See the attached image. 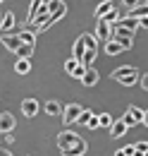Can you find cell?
Returning <instances> with one entry per match:
<instances>
[{
    "instance_id": "1",
    "label": "cell",
    "mask_w": 148,
    "mask_h": 156,
    "mask_svg": "<svg viewBox=\"0 0 148 156\" xmlns=\"http://www.w3.org/2000/svg\"><path fill=\"white\" fill-rule=\"evenodd\" d=\"M65 15H67V5H65V2H62V5H60V7H57L55 12H50V15H48V17H45V22H43V24H41V27H38L36 31H45V29H48V27H50V24H55V22L60 20V17H65Z\"/></svg>"
},
{
    "instance_id": "2",
    "label": "cell",
    "mask_w": 148,
    "mask_h": 156,
    "mask_svg": "<svg viewBox=\"0 0 148 156\" xmlns=\"http://www.w3.org/2000/svg\"><path fill=\"white\" fill-rule=\"evenodd\" d=\"M38 111H41V103L36 98H24L22 101V115L24 118H36Z\"/></svg>"
},
{
    "instance_id": "3",
    "label": "cell",
    "mask_w": 148,
    "mask_h": 156,
    "mask_svg": "<svg viewBox=\"0 0 148 156\" xmlns=\"http://www.w3.org/2000/svg\"><path fill=\"white\" fill-rule=\"evenodd\" d=\"M79 113H81V106H79V103H67V106L62 108V120H65L67 125H72V122H76Z\"/></svg>"
},
{
    "instance_id": "4",
    "label": "cell",
    "mask_w": 148,
    "mask_h": 156,
    "mask_svg": "<svg viewBox=\"0 0 148 156\" xmlns=\"http://www.w3.org/2000/svg\"><path fill=\"white\" fill-rule=\"evenodd\" d=\"M98 41H110V36H112V27L108 24L105 20H98L96 22V34H93Z\"/></svg>"
},
{
    "instance_id": "5",
    "label": "cell",
    "mask_w": 148,
    "mask_h": 156,
    "mask_svg": "<svg viewBox=\"0 0 148 156\" xmlns=\"http://www.w3.org/2000/svg\"><path fill=\"white\" fill-rule=\"evenodd\" d=\"M86 149H89V147H86V142H84V139H79L76 144L65 147V149H60V151H62V156H84V154H86Z\"/></svg>"
},
{
    "instance_id": "6",
    "label": "cell",
    "mask_w": 148,
    "mask_h": 156,
    "mask_svg": "<svg viewBox=\"0 0 148 156\" xmlns=\"http://www.w3.org/2000/svg\"><path fill=\"white\" fill-rule=\"evenodd\" d=\"M15 125H17V120H15L12 113H7V111L0 113V132H2V135H5V132H12Z\"/></svg>"
},
{
    "instance_id": "7",
    "label": "cell",
    "mask_w": 148,
    "mask_h": 156,
    "mask_svg": "<svg viewBox=\"0 0 148 156\" xmlns=\"http://www.w3.org/2000/svg\"><path fill=\"white\" fill-rule=\"evenodd\" d=\"M79 139H81V137L76 135V132H69V130H67V132H60V137H57V147H60V149L72 147V144H76Z\"/></svg>"
},
{
    "instance_id": "8",
    "label": "cell",
    "mask_w": 148,
    "mask_h": 156,
    "mask_svg": "<svg viewBox=\"0 0 148 156\" xmlns=\"http://www.w3.org/2000/svg\"><path fill=\"white\" fill-rule=\"evenodd\" d=\"M112 7H117V0H103V2H100V5L96 7V12H93V17H96V20H103V17H105V15L110 12Z\"/></svg>"
},
{
    "instance_id": "9",
    "label": "cell",
    "mask_w": 148,
    "mask_h": 156,
    "mask_svg": "<svg viewBox=\"0 0 148 156\" xmlns=\"http://www.w3.org/2000/svg\"><path fill=\"white\" fill-rule=\"evenodd\" d=\"M2 46L7 48V51H12V53H17V48L22 46V41H19V36L17 34H2Z\"/></svg>"
},
{
    "instance_id": "10",
    "label": "cell",
    "mask_w": 148,
    "mask_h": 156,
    "mask_svg": "<svg viewBox=\"0 0 148 156\" xmlns=\"http://www.w3.org/2000/svg\"><path fill=\"white\" fill-rule=\"evenodd\" d=\"M127 125H124V120L122 118H117V120H112V125H110V135L115 137V139H119V137H124L127 135Z\"/></svg>"
},
{
    "instance_id": "11",
    "label": "cell",
    "mask_w": 148,
    "mask_h": 156,
    "mask_svg": "<svg viewBox=\"0 0 148 156\" xmlns=\"http://www.w3.org/2000/svg\"><path fill=\"white\" fill-rule=\"evenodd\" d=\"M98 79H100L98 70L86 67V72H84V77H81V84H84V87H96V84H98Z\"/></svg>"
},
{
    "instance_id": "12",
    "label": "cell",
    "mask_w": 148,
    "mask_h": 156,
    "mask_svg": "<svg viewBox=\"0 0 148 156\" xmlns=\"http://www.w3.org/2000/svg\"><path fill=\"white\" fill-rule=\"evenodd\" d=\"M129 75H139V70L134 65H122V67H117L112 72V79H122V77H129Z\"/></svg>"
},
{
    "instance_id": "13",
    "label": "cell",
    "mask_w": 148,
    "mask_h": 156,
    "mask_svg": "<svg viewBox=\"0 0 148 156\" xmlns=\"http://www.w3.org/2000/svg\"><path fill=\"white\" fill-rule=\"evenodd\" d=\"M62 108H65V106H62L60 101H53V98H50V101H45V106H43V111H45L48 115H60V113H62Z\"/></svg>"
},
{
    "instance_id": "14",
    "label": "cell",
    "mask_w": 148,
    "mask_h": 156,
    "mask_svg": "<svg viewBox=\"0 0 148 156\" xmlns=\"http://www.w3.org/2000/svg\"><path fill=\"white\" fill-rule=\"evenodd\" d=\"M34 48H36V46H31V43H22V46L17 48V58H19V60H31Z\"/></svg>"
},
{
    "instance_id": "15",
    "label": "cell",
    "mask_w": 148,
    "mask_h": 156,
    "mask_svg": "<svg viewBox=\"0 0 148 156\" xmlns=\"http://www.w3.org/2000/svg\"><path fill=\"white\" fill-rule=\"evenodd\" d=\"M0 29H2L5 34H10V31L15 29V12H5V17L0 22Z\"/></svg>"
},
{
    "instance_id": "16",
    "label": "cell",
    "mask_w": 148,
    "mask_h": 156,
    "mask_svg": "<svg viewBox=\"0 0 148 156\" xmlns=\"http://www.w3.org/2000/svg\"><path fill=\"white\" fill-rule=\"evenodd\" d=\"M117 27H124V29H129V31H136L139 29V20H134V17H119V22H117Z\"/></svg>"
},
{
    "instance_id": "17",
    "label": "cell",
    "mask_w": 148,
    "mask_h": 156,
    "mask_svg": "<svg viewBox=\"0 0 148 156\" xmlns=\"http://www.w3.org/2000/svg\"><path fill=\"white\" fill-rule=\"evenodd\" d=\"M146 15H148V5L146 2H139L136 7L129 10V17H134V20H141V17H146Z\"/></svg>"
},
{
    "instance_id": "18",
    "label": "cell",
    "mask_w": 148,
    "mask_h": 156,
    "mask_svg": "<svg viewBox=\"0 0 148 156\" xmlns=\"http://www.w3.org/2000/svg\"><path fill=\"white\" fill-rule=\"evenodd\" d=\"M17 36L22 43H31V46H36V34L34 31H29V29H22V31H17Z\"/></svg>"
},
{
    "instance_id": "19",
    "label": "cell",
    "mask_w": 148,
    "mask_h": 156,
    "mask_svg": "<svg viewBox=\"0 0 148 156\" xmlns=\"http://www.w3.org/2000/svg\"><path fill=\"white\" fill-rule=\"evenodd\" d=\"M43 2H45V0H31V5H29V15H26V22H29V24L34 22V17H36V12H38V7H41Z\"/></svg>"
},
{
    "instance_id": "20",
    "label": "cell",
    "mask_w": 148,
    "mask_h": 156,
    "mask_svg": "<svg viewBox=\"0 0 148 156\" xmlns=\"http://www.w3.org/2000/svg\"><path fill=\"white\" fill-rule=\"evenodd\" d=\"M79 39L84 41V46H86L89 51H98V43H96V36H93V34H81Z\"/></svg>"
},
{
    "instance_id": "21",
    "label": "cell",
    "mask_w": 148,
    "mask_h": 156,
    "mask_svg": "<svg viewBox=\"0 0 148 156\" xmlns=\"http://www.w3.org/2000/svg\"><path fill=\"white\" fill-rule=\"evenodd\" d=\"M29 70H31V60H17L15 62V72L17 75H26Z\"/></svg>"
},
{
    "instance_id": "22",
    "label": "cell",
    "mask_w": 148,
    "mask_h": 156,
    "mask_svg": "<svg viewBox=\"0 0 148 156\" xmlns=\"http://www.w3.org/2000/svg\"><path fill=\"white\" fill-rule=\"evenodd\" d=\"M105 53L108 55H117V53H122V46L117 43V41H105Z\"/></svg>"
},
{
    "instance_id": "23",
    "label": "cell",
    "mask_w": 148,
    "mask_h": 156,
    "mask_svg": "<svg viewBox=\"0 0 148 156\" xmlns=\"http://www.w3.org/2000/svg\"><path fill=\"white\" fill-rule=\"evenodd\" d=\"M84 51H86L84 41L76 39V41H74V60H79V62H81V58H84Z\"/></svg>"
},
{
    "instance_id": "24",
    "label": "cell",
    "mask_w": 148,
    "mask_h": 156,
    "mask_svg": "<svg viewBox=\"0 0 148 156\" xmlns=\"http://www.w3.org/2000/svg\"><path fill=\"white\" fill-rule=\"evenodd\" d=\"M91 118H93V111H91V108H81V113H79V118H76V122H79V125H86Z\"/></svg>"
},
{
    "instance_id": "25",
    "label": "cell",
    "mask_w": 148,
    "mask_h": 156,
    "mask_svg": "<svg viewBox=\"0 0 148 156\" xmlns=\"http://www.w3.org/2000/svg\"><path fill=\"white\" fill-rule=\"evenodd\" d=\"M96 118H98V127H110L112 120H115L110 113H100V115H96Z\"/></svg>"
},
{
    "instance_id": "26",
    "label": "cell",
    "mask_w": 148,
    "mask_h": 156,
    "mask_svg": "<svg viewBox=\"0 0 148 156\" xmlns=\"http://www.w3.org/2000/svg\"><path fill=\"white\" fill-rule=\"evenodd\" d=\"M127 113H129V115L134 118L136 122H141V118H143V111H141L139 106H129V108H127Z\"/></svg>"
},
{
    "instance_id": "27",
    "label": "cell",
    "mask_w": 148,
    "mask_h": 156,
    "mask_svg": "<svg viewBox=\"0 0 148 156\" xmlns=\"http://www.w3.org/2000/svg\"><path fill=\"white\" fill-rule=\"evenodd\" d=\"M96 55H98V51H89V48H86V51H84V58H81V62L89 67L93 60H96Z\"/></svg>"
},
{
    "instance_id": "28",
    "label": "cell",
    "mask_w": 148,
    "mask_h": 156,
    "mask_svg": "<svg viewBox=\"0 0 148 156\" xmlns=\"http://www.w3.org/2000/svg\"><path fill=\"white\" fill-rule=\"evenodd\" d=\"M103 20L108 22V24H112V22H115V20L119 22V12H117V7H112V10H110V12H108V15H105V17H103Z\"/></svg>"
},
{
    "instance_id": "29",
    "label": "cell",
    "mask_w": 148,
    "mask_h": 156,
    "mask_svg": "<svg viewBox=\"0 0 148 156\" xmlns=\"http://www.w3.org/2000/svg\"><path fill=\"white\" fill-rule=\"evenodd\" d=\"M136 79H139V75H129V77L117 79V82H119V84H124V87H134V84H136Z\"/></svg>"
},
{
    "instance_id": "30",
    "label": "cell",
    "mask_w": 148,
    "mask_h": 156,
    "mask_svg": "<svg viewBox=\"0 0 148 156\" xmlns=\"http://www.w3.org/2000/svg\"><path fill=\"white\" fill-rule=\"evenodd\" d=\"M76 65H79V60L69 58V60H67V62H65V72H67V75H72L74 70H76Z\"/></svg>"
},
{
    "instance_id": "31",
    "label": "cell",
    "mask_w": 148,
    "mask_h": 156,
    "mask_svg": "<svg viewBox=\"0 0 148 156\" xmlns=\"http://www.w3.org/2000/svg\"><path fill=\"white\" fill-rule=\"evenodd\" d=\"M84 72H86V65H84V62H79V65H76V70L72 72V77L81 79V77H84Z\"/></svg>"
},
{
    "instance_id": "32",
    "label": "cell",
    "mask_w": 148,
    "mask_h": 156,
    "mask_svg": "<svg viewBox=\"0 0 148 156\" xmlns=\"http://www.w3.org/2000/svg\"><path fill=\"white\" fill-rule=\"evenodd\" d=\"M60 5H62V0H45V7H48V12H55Z\"/></svg>"
},
{
    "instance_id": "33",
    "label": "cell",
    "mask_w": 148,
    "mask_h": 156,
    "mask_svg": "<svg viewBox=\"0 0 148 156\" xmlns=\"http://www.w3.org/2000/svg\"><path fill=\"white\" fill-rule=\"evenodd\" d=\"M112 41H117V43L122 46V51H127V48H131V46H134V41H131V39H112Z\"/></svg>"
},
{
    "instance_id": "34",
    "label": "cell",
    "mask_w": 148,
    "mask_h": 156,
    "mask_svg": "<svg viewBox=\"0 0 148 156\" xmlns=\"http://www.w3.org/2000/svg\"><path fill=\"white\" fill-rule=\"evenodd\" d=\"M122 151H124V156H134V154H136V147H134V144H127Z\"/></svg>"
},
{
    "instance_id": "35",
    "label": "cell",
    "mask_w": 148,
    "mask_h": 156,
    "mask_svg": "<svg viewBox=\"0 0 148 156\" xmlns=\"http://www.w3.org/2000/svg\"><path fill=\"white\" fill-rule=\"evenodd\" d=\"M134 147H136V151H139V154H143V151L148 149V142H136Z\"/></svg>"
},
{
    "instance_id": "36",
    "label": "cell",
    "mask_w": 148,
    "mask_h": 156,
    "mask_svg": "<svg viewBox=\"0 0 148 156\" xmlns=\"http://www.w3.org/2000/svg\"><path fill=\"white\" fill-rule=\"evenodd\" d=\"M86 127H91V130H96V127H98V118L93 115L91 120H89V122H86Z\"/></svg>"
},
{
    "instance_id": "37",
    "label": "cell",
    "mask_w": 148,
    "mask_h": 156,
    "mask_svg": "<svg viewBox=\"0 0 148 156\" xmlns=\"http://www.w3.org/2000/svg\"><path fill=\"white\" fill-rule=\"evenodd\" d=\"M122 2H124V5H127V7H136V5H139V2H141V0H122Z\"/></svg>"
},
{
    "instance_id": "38",
    "label": "cell",
    "mask_w": 148,
    "mask_h": 156,
    "mask_svg": "<svg viewBox=\"0 0 148 156\" xmlns=\"http://www.w3.org/2000/svg\"><path fill=\"white\" fill-rule=\"evenodd\" d=\"M139 82H141V87H143V89L148 91V72H146V75H143L141 79H139Z\"/></svg>"
},
{
    "instance_id": "39",
    "label": "cell",
    "mask_w": 148,
    "mask_h": 156,
    "mask_svg": "<svg viewBox=\"0 0 148 156\" xmlns=\"http://www.w3.org/2000/svg\"><path fill=\"white\" fill-rule=\"evenodd\" d=\"M139 27H143V29H148V15H146V17H141V20H139Z\"/></svg>"
},
{
    "instance_id": "40",
    "label": "cell",
    "mask_w": 148,
    "mask_h": 156,
    "mask_svg": "<svg viewBox=\"0 0 148 156\" xmlns=\"http://www.w3.org/2000/svg\"><path fill=\"white\" fill-rule=\"evenodd\" d=\"M5 142H7V144H12V142H15V137H12V132H5Z\"/></svg>"
},
{
    "instance_id": "41",
    "label": "cell",
    "mask_w": 148,
    "mask_h": 156,
    "mask_svg": "<svg viewBox=\"0 0 148 156\" xmlns=\"http://www.w3.org/2000/svg\"><path fill=\"white\" fill-rule=\"evenodd\" d=\"M141 122H143V125L148 127V111H143V118H141Z\"/></svg>"
},
{
    "instance_id": "42",
    "label": "cell",
    "mask_w": 148,
    "mask_h": 156,
    "mask_svg": "<svg viewBox=\"0 0 148 156\" xmlns=\"http://www.w3.org/2000/svg\"><path fill=\"white\" fill-rule=\"evenodd\" d=\"M0 156H12V154H10L7 149H2V147H0Z\"/></svg>"
},
{
    "instance_id": "43",
    "label": "cell",
    "mask_w": 148,
    "mask_h": 156,
    "mask_svg": "<svg viewBox=\"0 0 148 156\" xmlns=\"http://www.w3.org/2000/svg\"><path fill=\"white\" fill-rule=\"evenodd\" d=\"M115 156H124V151H117V154H115Z\"/></svg>"
},
{
    "instance_id": "44",
    "label": "cell",
    "mask_w": 148,
    "mask_h": 156,
    "mask_svg": "<svg viewBox=\"0 0 148 156\" xmlns=\"http://www.w3.org/2000/svg\"><path fill=\"white\" fill-rule=\"evenodd\" d=\"M0 22H2V10H0Z\"/></svg>"
},
{
    "instance_id": "45",
    "label": "cell",
    "mask_w": 148,
    "mask_h": 156,
    "mask_svg": "<svg viewBox=\"0 0 148 156\" xmlns=\"http://www.w3.org/2000/svg\"><path fill=\"white\" fill-rule=\"evenodd\" d=\"M143 156H148V149H146V151H143Z\"/></svg>"
},
{
    "instance_id": "46",
    "label": "cell",
    "mask_w": 148,
    "mask_h": 156,
    "mask_svg": "<svg viewBox=\"0 0 148 156\" xmlns=\"http://www.w3.org/2000/svg\"><path fill=\"white\" fill-rule=\"evenodd\" d=\"M143 2H146V5H148V0H143Z\"/></svg>"
},
{
    "instance_id": "47",
    "label": "cell",
    "mask_w": 148,
    "mask_h": 156,
    "mask_svg": "<svg viewBox=\"0 0 148 156\" xmlns=\"http://www.w3.org/2000/svg\"><path fill=\"white\" fill-rule=\"evenodd\" d=\"M0 2H5V0H0Z\"/></svg>"
}]
</instances>
